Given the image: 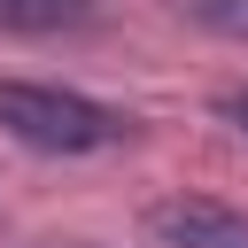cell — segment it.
Masks as SVG:
<instances>
[{"mask_svg": "<svg viewBox=\"0 0 248 248\" xmlns=\"http://www.w3.org/2000/svg\"><path fill=\"white\" fill-rule=\"evenodd\" d=\"M0 132L31 155H108L124 147L140 124L78 85H46V78H0Z\"/></svg>", "mask_w": 248, "mask_h": 248, "instance_id": "cell-1", "label": "cell"}, {"mask_svg": "<svg viewBox=\"0 0 248 248\" xmlns=\"http://www.w3.org/2000/svg\"><path fill=\"white\" fill-rule=\"evenodd\" d=\"M147 232L163 248H248V209L209 202V194H170L147 209Z\"/></svg>", "mask_w": 248, "mask_h": 248, "instance_id": "cell-2", "label": "cell"}, {"mask_svg": "<svg viewBox=\"0 0 248 248\" xmlns=\"http://www.w3.org/2000/svg\"><path fill=\"white\" fill-rule=\"evenodd\" d=\"M93 0H0V31L8 39H54V31H85Z\"/></svg>", "mask_w": 248, "mask_h": 248, "instance_id": "cell-3", "label": "cell"}, {"mask_svg": "<svg viewBox=\"0 0 248 248\" xmlns=\"http://www.w3.org/2000/svg\"><path fill=\"white\" fill-rule=\"evenodd\" d=\"M202 31H217V39H232V46H248V0H178Z\"/></svg>", "mask_w": 248, "mask_h": 248, "instance_id": "cell-4", "label": "cell"}, {"mask_svg": "<svg viewBox=\"0 0 248 248\" xmlns=\"http://www.w3.org/2000/svg\"><path fill=\"white\" fill-rule=\"evenodd\" d=\"M217 116H225L232 132H248V85H240V93H225V101H217Z\"/></svg>", "mask_w": 248, "mask_h": 248, "instance_id": "cell-5", "label": "cell"}, {"mask_svg": "<svg viewBox=\"0 0 248 248\" xmlns=\"http://www.w3.org/2000/svg\"><path fill=\"white\" fill-rule=\"evenodd\" d=\"M46 248H93V240H46Z\"/></svg>", "mask_w": 248, "mask_h": 248, "instance_id": "cell-6", "label": "cell"}]
</instances>
